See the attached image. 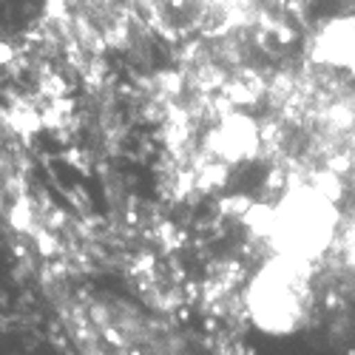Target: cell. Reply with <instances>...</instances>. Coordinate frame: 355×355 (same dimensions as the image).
<instances>
[{
    "mask_svg": "<svg viewBox=\"0 0 355 355\" xmlns=\"http://www.w3.org/2000/svg\"><path fill=\"white\" fill-rule=\"evenodd\" d=\"M273 211L276 216L270 242L282 256L313 264L330 250L338 230V208L336 199L318 185H302L290 191Z\"/></svg>",
    "mask_w": 355,
    "mask_h": 355,
    "instance_id": "1",
    "label": "cell"
},
{
    "mask_svg": "<svg viewBox=\"0 0 355 355\" xmlns=\"http://www.w3.org/2000/svg\"><path fill=\"white\" fill-rule=\"evenodd\" d=\"M310 273L313 264L276 256L259 270L250 284V313L256 327L270 336H290L302 327L307 318V299H310Z\"/></svg>",
    "mask_w": 355,
    "mask_h": 355,
    "instance_id": "2",
    "label": "cell"
},
{
    "mask_svg": "<svg viewBox=\"0 0 355 355\" xmlns=\"http://www.w3.org/2000/svg\"><path fill=\"white\" fill-rule=\"evenodd\" d=\"M259 128L250 116L245 114H230L225 116V123L211 134V148L214 154L225 162H239V159H250L259 151Z\"/></svg>",
    "mask_w": 355,
    "mask_h": 355,
    "instance_id": "3",
    "label": "cell"
},
{
    "mask_svg": "<svg viewBox=\"0 0 355 355\" xmlns=\"http://www.w3.org/2000/svg\"><path fill=\"white\" fill-rule=\"evenodd\" d=\"M313 54L321 63L355 71V15L336 17L318 32Z\"/></svg>",
    "mask_w": 355,
    "mask_h": 355,
    "instance_id": "4",
    "label": "cell"
},
{
    "mask_svg": "<svg viewBox=\"0 0 355 355\" xmlns=\"http://www.w3.org/2000/svg\"><path fill=\"white\" fill-rule=\"evenodd\" d=\"M12 225L20 227V230L28 227V205H26V202H17V205H15V211H12Z\"/></svg>",
    "mask_w": 355,
    "mask_h": 355,
    "instance_id": "5",
    "label": "cell"
},
{
    "mask_svg": "<svg viewBox=\"0 0 355 355\" xmlns=\"http://www.w3.org/2000/svg\"><path fill=\"white\" fill-rule=\"evenodd\" d=\"M12 57H15V49H12L9 43H0V66L12 63Z\"/></svg>",
    "mask_w": 355,
    "mask_h": 355,
    "instance_id": "6",
    "label": "cell"
}]
</instances>
